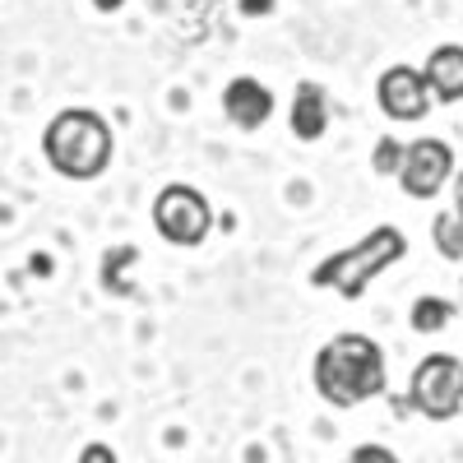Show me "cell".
Here are the masks:
<instances>
[{"label":"cell","mask_w":463,"mask_h":463,"mask_svg":"<svg viewBox=\"0 0 463 463\" xmlns=\"http://www.w3.org/2000/svg\"><path fill=\"white\" fill-rule=\"evenodd\" d=\"M311 384L329 408H343V412L371 403L390 384L380 343L366 334H334L311 362Z\"/></svg>","instance_id":"cell-1"},{"label":"cell","mask_w":463,"mask_h":463,"mask_svg":"<svg viewBox=\"0 0 463 463\" xmlns=\"http://www.w3.org/2000/svg\"><path fill=\"white\" fill-rule=\"evenodd\" d=\"M43 153H47V163L61 176H70V181H98L111 167L116 139H111V126H107L102 111H93V107H65V111L52 116V126L43 130Z\"/></svg>","instance_id":"cell-2"},{"label":"cell","mask_w":463,"mask_h":463,"mask_svg":"<svg viewBox=\"0 0 463 463\" xmlns=\"http://www.w3.org/2000/svg\"><path fill=\"white\" fill-rule=\"evenodd\" d=\"M403 255H408V237H403L399 227L380 222V227L366 232L362 241H353V246H343V250L325 255V260L311 269V288L338 292L343 301H357V297L384 274V269H394Z\"/></svg>","instance_id":"cell-3"},{"label":"cell","mask_w":463,"mask_h":463,"mask_svg":"<svg viewBox=\"0 0 463 463\" xmlns=\"http://www.w3.org/2000/svg\"><path fill=\"white\" fill-rule=\"evenodd\" d=\"M408 403L427 421H454L463 417V362L449 353H431L412 366Z\"/></svg>","instance_id":"cell-4"},{"label":"cell","mask_w":463,"mask_h":463,"mask_svg":"<svg viewBox=\"0 0 463 463\" xmlns=\"http://www.w3.org/2000/svg\"><path fill=\"white\" fill-rule=\"evenodd\" d=\"M153 227L172 246H200L213 232V204L200 195L195 185H163L153 200Z\"/></svg>","instance_id":"cell-5"},{"label":"cell","mask_w":463,"mask_h":463,"mask_svg":"<svg viewBox=\"0 0 463 463\" xmlns=\"http://www.w3.org/2000/svg\"><path fill=\"white\" fill-rule=\"evenodd\" d=\"M454 176V148L436 135L427 139H412L403 148V167H399V185L408 200H436L445 181Z\"/></svg>","instance_id":"cell-6"},{"label":"cell","mask_w":463,"mask_h":463,"mask_svg":"<svg viewBox=\"0 0 463 463\" xmlns=\"http://www.w3.org/2000/svg\"><path fill=\"white\" fill-rule=\"evenodd\" d=\"M375 102L390 121H421V116L436 107V93H431L427 74L417 65H390V70H380V80H375Z\"/></svg>","instance_id":"cell-7"},{"label":"cell","mask_w":463,"mask_h":463,"mask_svg":"<svg viewBox=\"0 0 463 463\" xmlns=\"http://www.w3.org/2000/svg\"><path fill=\"white\" fill-rule=\"evenodd\" d=\"M222 116L237 130H260L269 116H274V93L260 80H250V74H241V80H232L222 89Z\"/></svg>","instance_id":"cell-8"},{"label":"cell","mask_w":463,"mask_h":463,"mask_svg":"<svg viewBox=\"0 0 463 463\" xmlns=\"http://www.w3.org/2000/svg\"><path fill=\"white\" fill-rule=\"evenodd\" d=\"M288 126H292V135H297L301 144L325 139V130H329V98H325L320 84H311V80H301V84H297V93H292V111H288Z\"/></svg>","instance_id":"cell-9"},{"label":"cell","mask_w":463,"mask_h":463,"mask_svg":"<svg viewBox=\"0 0 463 463\" xmlns=\"http://www.w3.org/2000/svg\"><path fill=\"white\" fill-rule=\"evenodd\" d=\"M421 74H427L436 102H445V107L463 102V47H458V43L436 47V52L427 56V65H421Z\"/></svg>","instance_id":"cell-10"},{"label":"cell","mask_w":463,"mask_h":463,"mask_svg":"<svg viewBox=\"0 0 463 463\" xmlns=\"http://www.w3.org/2000/svg\"><path fill=\"white\" fill-rule=\"evenodd\" d=\"M408 320H412L417 334H440L454 320V301H445V297H417Z\"/></svg>","instance_id":"cell-11"},{"label":"cell","mask_w":463,"mask_h":463,"mask_svg":"<svg viewBox=\"0 0 463 463\" xmlns=\"http://www.w3.org/2000/svg\"><path fill=\"white\" fill-rule=\"evenodd\" d=\"M431 237H436V250H440L445 260H463V209H445V213H436Z\"/></svg>","instance_id":"cell-12"},{"label":"cell","mask_w":463,"mask_h":463,"mask_svg":"<svg viewBox=\"0 0 463 463\" xmlns=\"http://www.w3.org/2000/svg\"><path fill=\"white\" fill-rule=\"evenodd\" d=\"M403 148H408V144H399L394 135H384V139L375 144V153H371L375 176H399V167H403Z\"/></svg>","instance_id":"cell-13"},{"label":"cell","mask_w":463,"mask_h":463,"mask_svg":"<svg viewBox=\"0 0 463 463\" xmlns=\"http://www.w3.org/2000/svg\"><path fill=\"white\" fill-rule=\"evenodd\" d=\"M347 463H399V454L390 445H357L347 454Z\"/></svg>","instance_id":"cell-14"},{"label":"cell","mask_w":463,"mask_h":463,"mask_svg":"<svg viewBox=\"0 0 463 463\" xmlns=\"http://www.w3.org/2000/svg\"><path fill=\"white\" fill-rule=\"evenodd\" d=\"M80 463H116V449H111V445H102V440H93V445H84V449H80Z\"/></svg>","instance_id":"cell-15"},{"label":"cell","mask_w":463,"mask_h":463,"mask_svg":"<svg viewBox=\"0 0 463 463\" xmlns=\"http://www.w3.org/2000/svg\"><path fill=\"white\" fill-rule=\"evenodd\" d=\"M274 10V0H241V14H264Z\"/></svg>","instance_id":"cell-16"},{"label":"cell","mask_w":463,"mask_h":463,"mask_svg":"<svg viewBox=\"0 0 463 463\" xmlns=\"http://www.w3.org/2000/svg\"><path fill=\"white\" fill-rule=\"evenodd\" d=\"M454 209H463V167L454 172Z\"/></svg>","instance_id":"cell-17"},{"label":"cell","mask_w":463,"mask_h":463,"mask_svg":"<svg viewBox=\"0 0 463 463\" xmlns=\"http://www.w3.org/2000/svg\"><path fill=\"white\" fill-rule=\"evenodd\" d=\"M93 5H98L102 14H111V10H121V5H126V0H93Z\"/></svg>","instance_id":"cell-18"}]
</instances>
